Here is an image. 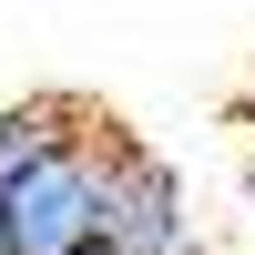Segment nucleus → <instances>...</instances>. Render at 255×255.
<instances>
[{
	"instance_id": "1",
	"label": "nucleus",
	"mask_w": 255,
	"mask_h": 255,
	"mask_svg": "<svg viewBox=\"0 0 255 255\" xmlns=\"http://www.w3.org/2000/svg\"><path fill=\"white\" fill-rule=\"evenodd\" d=\"M10 255H102V123L0 194Z\"/></svg>"
},
{
	"instance_id": "2",
	"label": "nucleus",
	"mask_w": 255,
	"mask_h": 255,
	"mask_svg": "<svg viewBox=\"0 0 255 255\" xmlns=\"http://www.w3.org/2000/svg\"><path fill=\"white\" fill-rule=\"evenodd\" d=\"M102 255H194L184 174L133 133H102Z\"/></svg>"
},
{
	"instance_id": "3",
	"label": "nucleus",
	"mask_w": 255,
	"mask_h": 255,
	"mask_svg": "<svg viewBox=\"0 0 255 255\" xmlns=\"http://www.w3.org/2000/svg\"><path fill=\"white\" fill-rule=\"evenodd\" d=\"M82 133H92V113H82V102H61V92L10 102V113H0V194H10L31 163H51L61 143H82Z\"/></svg>"
},
{
	"instance_id": "4",
	"label": "nucleus",
	"mask_w": 255,
	"mask_h": 255,
	"mask_svg": "<svg viewBox=\"0 0 255 255\" xmlns=\"http://www.w3.org/2000/svg\"><path fill=\"white\" fill-rule=\"evenodd\" d=\"M0 255H10V225H0Z\"/></svg>"
}]
</instances>
